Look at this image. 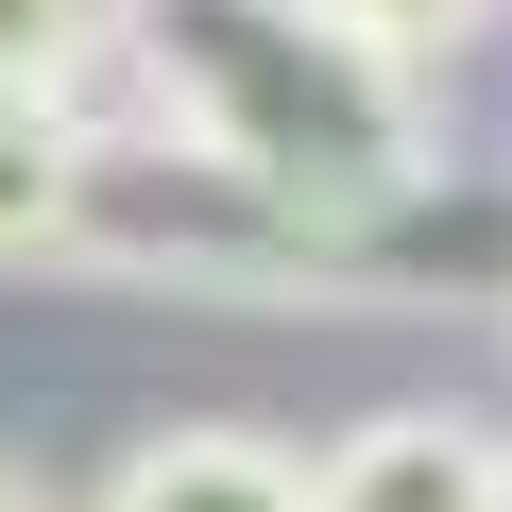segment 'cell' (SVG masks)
Segmentation results:
<instances>
[{
	"mask_svg": "<svg viewBox=\"0 0 512 512\" xmlns=\"http://www.w3.org/2000/svg\"><path fill=\"white\" fill-rule=\"evenodd\" d=\"M120 69H137V120L274 171L325 222H376L444 171L427 52H393L359 0H120Z\"/></svg>",
	"mask_w": 512,
	"mask_h": 512,
	"instance_id": "6da1fadb",
	"label": "cell"
},
{
	"mask_svg": "<svg viewBox=\"0 0 512 512\" xmlns=\"http://www.w3.org/2000/svg\"><path fill=\"white\" fill-rule=\"evenodd\" d=\"M69 274H103V291H205V308H376L359 222L291 205L274 171H239V154H205L171 120H137V137L86 120Z\"/></svg>",
	"mask_w": 512,
	"mask_h": 512,
	"instance_id": "7a4b0ae2",
	"label": "cell"
},
{
	"mask_svg": "<svg viewBox=\"0 0 512 512\" xmlns=\"http://www.w3.org/2000/svg\"><path fill=\"white\" fill-rule=\"evenodd\" d=\"M512 495V444L478 410H376L308 461V512H495Z\"/></svg>",
	"mask_w": 512,
	"mask_h": 512,
	"instance_id": "3957f363",
	"label": "cell"
},
{
	"mask_svg": "<svg viewBox=\"0 0 512 512\" xmlns=\"http://www.w3.org/2000/svg\"><path fill=\"white\" fill-rule=\"evenodd\" d=\"M86 512H308V461L256 427H154V444H120V478Z\"/></svg>",
	"mask_w": 512,
	"mask_h": 512,
	"instance_id": "277c9868",
	"label": "cell"
},
{
	"mask_svg": "<svg viewBox=\"0 0 512 512\" xmlns=\"http://www.w3.org/2000/svg\"><path fill=\"white\" fill-rule=\"evenodd\" d=\"M69 188H86V120L0 103V256H69Z\"/></svg>",
	"mask_w": 512,
	"mask_h": 512,
	"instance_id": "5b68a950",
	"label": "cell"
},
{
	"mask_svg": "<svg viewBox=\"0 0 512 512\" xmlns=\"http://www.w3.org/2000/svg\"><path fill=\"white\" fill-rule=\"evenodd\" d=\"M120 52V0H0V103H69Z\"/></svg>",
	"mask_w": 512,
	"mask_h": 512,
	"instance_id": "8992f818",
	"label": "cell"
},
{
	"mask_svg": "<svg viewBox=\"0 0 512 512\" xmlns=\"http://www.w3.org/2000/svg\"><path fill=\"white\" fill-rule=\"evenodd\" d=\"M359 18H376V35H393V52H461V35H478V18H495V0H359Z\"/></svg>",
	"mask_w": 512,
	"mask_h": 512,
	"instance_id": "52a82bcc",
	"label": "cell"
},
{
	"mask_svg": "<svg viewBox=\"0 0 512 512\" xmlns=\"http://www.w3.org/2000/svg\"><path fill=\"white\" fill-rule=\"evenodd\" d=\"M0 512H52V495H35V478H18V461H0Z\"/></svg>",
	"mask_w": 512,
	"mask_h": 512,
	"instance_id": "ba28073f",
	"label": "cell"
},
{
	"mask_svg": "<svg viewBox=\"0 0 512 512\" xmlns=\"http://www.w3.org/2000/svg\"><path fill=\"white\" fill-rule=\"evenodd\" d=\"M495 512H512V495H495Z\"/></svg>",
	"mask_w": 512,
	"mask_h": 512,
	"instance_id": "9c48e42d",
	"label": "cell"
}]
</instances>
